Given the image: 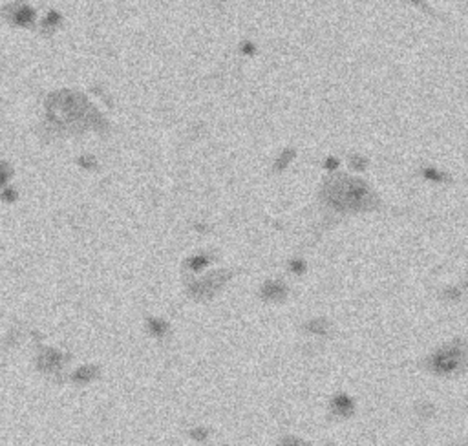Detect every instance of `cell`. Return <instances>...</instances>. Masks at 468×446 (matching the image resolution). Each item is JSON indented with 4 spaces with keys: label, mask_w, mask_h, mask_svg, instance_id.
Listing matches in <instances>:
<instances>
[{
    "label": "cell",
    "mask_w": 468,
    "mask_h": 446,
    "mask_svg": "<svg viewBox=\"0 0 468 446\" xmlns=\"http://www.w3.org/2000/svg\"><path fill=\"white\" fill-rule=\"evenodd\" d=\"M322 196L327 205L335 207L337 210H370L377 205L375 194L370 190V186L362 179L348 178V176H337L326 181Z\"/></svg>",
    "instance_id": "obj_1"
},
{
    "label": "cell",
    "mask_w": 468,
    "mask_h": 446,
    "mask_svg": "<svg viewBox=\"0 0 468 446\" xmlns=\"http://www.w3.org/2000/svg\"><path fill=\"white\" fill-rule=\"evenodd\" d=\"M48 110L50 117L59 124H77L81 121L90 123V115H97L95 112L88 113L90 104L85 101L83 95H77L74 91H59L48 101Z\"/></svg>",
    "instance_id": "obj_2"
},
{
    "label": "cell",
    "mask_w": 468,
    "mask_h": 446,
    "mask_svg": "<svg viewBox=\"0 0 468 446\" xmlns=\"http://www.w3.org/2000/svg\"><path fill=\"white\" fill-rule=\"evenodd\" d=\"M463 366H465V346L459 340L456 344L439 350L430 358L432 371L441 373V375H450L454 371H459V369H463Z\"/></svg>",
    "instance_id": "obj_3"
},
{
    "label": "cell",
    "mask_w": 468,
    "mask_h": 446,
    "mask_svg": "<svg viewBox=\"0 0 468 446\" xmlns=\"http://www.w3.org/2000/svg\"><path fill=\"white\" fill-rule=\"evenodd\" d=\"M231 278V272L229 271H221V272H212L210 276H207L205 280H199V282L192 283L190 285V294L197 300H205L210 298L212 294L216 293V289H220L223 283Z\"/></svg>",
    "instance_id": "obj_4"
},
{
    "label": "cell",
    "mask_w": 468,
    "mask_h": 446,
    "mask_svg": "<svg viewBox=\"0 0 468 446\" xmlns=\"http://www.w3.org/2000/svg\"><path fill=\"white\" fill-rule=\"evenodd\" d=\"M62 364H64V355L61 351L51 350V348L40 351L39 358H37V366L44 373H57L62 367Z\"/></svg>",
    "instance_id": "obj_5"
},
{
    "label": "cell",
    "mask_w": 468,
    "mask_h": 446,
    "mask_svg": "<svg viewBox=\"0 0 468 446\" xmlns=\"http://www.w3.org/2000/svg\"><path fill=\"white\" fill-rule=\"evenodd\" d=\"M262 298L267 302H280L285 298V287L278 282H267L262 287Z\"/></svg>",
    "instance_id": "obj_6"
},
{
    "label": "cell",
    "mask_w": 468,
    "mask_h": 446,
    "mask_svg": "<svg viewBox=\"0 0 468 446\" xmlns=\"http://www.w3.org/2000/svg\"><path fill=\"white\" fill-rule=\"evenodd\" d=\"M331 408L337 415H340V417H348V415L353 413V401H351L348 395H337L335 399H333Z\"/></svg>",
    "instance_id": "obj_7"
},
{
    "label": "cell",
    "mask_w": 468,
    "mask_h": 446,
    "mask_svg": "<svg viewBox=\"0 0 468 446\" xmlns=\"http://www.w3.org/2000/svg\"><path fill=\"white\" fill-rule=\"evenodd\" d=\"M95 377H97V367L95 366H83L74 373V377L72 378H74V382H77V384H88V382L94 380Z\"/></svg>",
    "instance_id": "obj_8"
},
{
    "label": "cell",
    "mask_w": 468,
    "mask_h": 446,
    "mask_svg": "<svg viewBox=\"0 0 468 446\" xmlns=\"http://www.w3.org/2000/svg\"><path fill=\"white\" fill-rule=\"evenodd\" d=\"M148 331L154 337H163L169 331V324L161 320V318H148Z\"/></svg>",
    "instance_id": "obj_9"
},
{
    "label": "cell",
    "mask_w": 468,
    "mask_h": 446,
    "mask_svg": "<svg viewBox=\"0 0 468 446\" xmlns=\"http://www.w3.org/2000/svg\"><path fill=\"white\" fill-rule=\"evenodd\" d=\"M305 329H307L309 333H315V335H326L327 329H329V324H327V320H324V318H315V320H311V322L305 324Z\"/></svg>",
    "instance_id": "obj_10"
},
{
    "label": "cell",
    "mask_w": 468,
    "mask_h": 446,
    "mask_svg": "<svg viewBox=\"0 0 468 446\" xmlns=\"http://www.w3.org/2000/svg\"><path fill=\"white\" fill-rule=\"evenodd\" d=\"M31 20H33V9H29V7H26V6H18L17 15H15V24L26 26V24H29Z\"/></svg>",
    "instance_id": "obj_11"
},
{
    "label": "cell",
    "mask_w": 468,
    "mask_h": 446,
    "mask_svg": "<svg viewBox=\"0 0 468 446\" xmlns=\"http://www.w3.org/2000/svg\"><path fill=\"white\" fill-rule=\"evenodd\" d=\"M207 264H209V256H205V254H199V256H194V258L188 260V267H190L192 271H199Z\"/></svg>",
    "instance_id": "obj_12"
},
{
    "label": "cell",
    "mask_w": 468,
    "mask_h": 446,
    "mask_svg": "<svg viewBox=\"0 0 468 446\" xmlns=\"http://www.w3.org/2000/svg\"><path fill=\"white\" fill-rule=\"evenodd\" d=\"M293 158H294V150H285V152H283L282 156L278 158V161H277V163H275V170H277V172H280V170H283V169H285V167H287V165H289V161H291V159H293Z\"/></svg>",
    "instance_id": "obj_13"
},
{
    "label": "cell",
    "mask_w": 468,
    "mask_h": 446,
    "mask_svg": "<svg viewBox=\"0 0 468 446\" xmlns=\"http://www.w3.org/2000/svg\"><path fill=\"white\" fill-rule=\"evenodd\" d=\"M423 174H424V178L430 179V181H446L448 179V176L443 174V172H439V170H435V169H424Z\"/></svg>",
    "instance_id": "obj_14"
},
{
    "label": "cell",
    "mask_w": 468,
    "mask_h": 446,
    "mask_svg": "<svg viewBox=\"0 0 468 446\" xmlns=\"http://www.w3.org/2000/svg\"><path fill=\"white\" fill-rule=\"evenodd\" d=\"M190 437L197 443H203L207 437H209V430L207 428H194L190 430Z\"/></svg>",
    "instance_id": "obj_15"
},
{
    "label": "cell",
    "mask_w": 468,
    "mask_h": 446,
    "mask_svg": "<svg viewBox=\"0 0 468 446\" xmlns=\"http://www.w3.org/2000/svg\"><path fill=\"white\" fill-rule=\"evenodd\" d=\"M417 412H419L421 417H432L434 412H435V408L432 406V404H428V402H421V404L417 406Z\"/></svg>",
    "instance_id": "obj_16"
},
{
    "label": "cell",
    "mask_w": 468,
    "mask_h": 446,
    "mask_svg": "<svg viewBox=\"0 0 468 446\" xmlns=\"http://www.w3.org/2000/svg\"><path fill=\"white\" fill-rule=\"evenodd\" d=\"M350 165L355 170H364V169H366L368 161H366V158H361V156H351V158H350Z\"/></svg>",
    "instance_id": "obj_17"
},
{
    "label": "cell",
    "mask_w": 468,
    "mask_h": 446,
    "mask_svg": "<svg viewBox=\"0 0 468 446\" xmlns=\"http://www.w3.org/2000/svg\"><path fill=\"white\" fill-rule=\"evenodd\" d=\"M278 446H307V443L296 439V437H283Z\"/></svg>",
    "instance_id": "obj_18"
},
{
    "label": "cell",
    "mask_w": 468,
    "mask_h": 446,
    "mask_svg": "<svg viewBox=\"0 0 468 446\" xmlns=\"http://www.w3.org/2000/svg\"><path fill=\"white\" fill-rule=\"evenodd\" d=\"M79 165L81 167H85V169H95V159L92 158V156H85V158L79 159Z\"/></svg>",
    "instance_id": "obj_19"
},
{
    "label": "cell",
    "mask_w": 468,
    "mask_h": 446,
    "mask_svg": "<svg viewBox=\"0 0 468 446\" xmlns=\"http://www.w3.org/2000/svg\"><path fill=\"white\" fill-rule=\"evenodd\" d=\"M289 267H291V271L296 272V274H300V272H304L305 269V264L302 260H293L291 264H289Z\"/></svg>",
    "instance_id": "obj_20"
},
{
    "label": "cell",
    "mask_w": 468,
    "mask_h": 446,
    "mask_svg": "<svg viewBox=\"0 0 468 446\" xmlns=\"http://www.w3.org/2000/svg\"><path fill=\"white\" fill-rule=\"evenodd\" d=\"M59 22H61V17H59V13L51 11L50 15H48V18H46L44 26H57Z\"/></svg>",
    "instance_id": "obj_21"
},
{
    "label": "cell",
    "mask_w": 468,
    "mask_h": 446,
    "mask_svg": "<svg viewBox=\"0 0 468 446\" xmlns=\"http://www.w3.org/2000/svg\"><path fill=\"white\" fill-rule=\"evenodd\" d=\"M445 296L448 300H459V298H461V291H459V289H456V287H450V289H446V291H445Z\"/></svg>",
    "instance_id": "obj_22"
},
{
    "label": "cell",
    "mask_w": 468,
    "mask_h": 446,
    "mask_svg": "<svg viewBox=\"0 0 468 446\" xmlns=\"http://www.w3.org/2000/svg\"><path fill=\"white\" fill-rule=\"evenodd\" d=\"M337 167H339V159L329 158V159L326 161V169H327V170H337Z\"/></svg>",
    "instance_id": "obj_23"
},
{
    "label": "cell",
    "mask_w": 468,
    "mask_h": 446,
    "mask_svg": "<svg viewBox=\"0 0 468 446\" xmlns=\"http://www.w3.org/2000/svg\"><path fill=\"white\" fill-rule=\"evenodd\" d=\"M242 51L245 53V55H253V53H254V46L251 44V42H243V44H242Z\"/></svg>",
    "instance_id": "obj_24"
},
{
    "label": "cell",
    "mask_w": 468,
    "mask_h": 446,
    "mask_svg": "<svg viewBox=\"0 0 468 446\" xmlns=\"http://www.w3.org/2000/svg\"><path fill=\"white\" fill-rule=\"evenodd\" d=\"M196 229H199V232H205V231H207V227H205V225H199V223L196 225Z\"/></svg>",
    "instance_id": "obj_25"
}]
</instances>
